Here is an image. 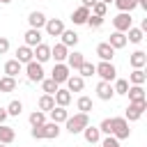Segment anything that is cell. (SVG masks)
I'll use <instances>...</instances> for the list:
<instances>
[{"mask_svg":"<svg viewBox=\"0 0 147 147\" xmlns=\"http://www.w3.org/2000/svg\"><path fill=\"white\" fill-rule=\"evenodd\" d=\"M110 136L117 138V140H126V138L131 136L129 122H126L124 117H113V133H110Z\"/></svg>","mask_w":147,"mask_h":147,"instance_id":"cell-3","label":"cell"},{"mask_svg":"<svg viewBox=\"0 0 147 147\" xmlns=\"http://www.w3.org/2000/svg\"><path fill=\"white\" fill-rule=\"evenodd\" d=\"M99 131H101V133H106V136H110V133H113V117H106V119H101V124H99Z\"/></svg>","mask_w":147,"mask_h":147,"instance_id":"cell-40","label":"cell"},{"mask_svg":"<svg viewBox=\"0 0 147 147\" xmlns=\"http://www.w3.org/2000/svg\"><path fill=\"white\" fill-rule=\"evenodd\" d=\"M53 99H55V106H62V108H67V106L71 103V92H69L67 87H64V90L60 87V90L53 94Z\"/></svg>","mask_w":147,"mask_h":147,"instance_id":"cell-20","label":"cell"},{"mask_svg":"<svg viewBox=\"0 0 147 147\" xmlns=\"http://www.w3.org/2000/svg\"><path fill=\"white\" fill-rule=\"evenodd\" d=\"M131 23H133V18H131V14H126V11H119V14L113 18L115 32H124V34H126V30H129V28H133Z\"/></svg>","mask_w":147,"mask_h":147,"instance_id":"cell-7","label":"cell"},{"mask_svg":"<svg viewBox=\"0 0 147 147\" xmlns=\"http://www.w3.org/2000/svg\"><path fill=\"white\" fill-rule=\"evenodd\" d=\"M28 119H30L32 126H41V124H46V113H41V110H32Z\"/></svg>","mask_w":147,"mask_h":147,"instance_id":"cell-35","label":"cell"},{"mask_svg":"<svg viewBox=\"0 0 147 147\" xmlns=\"http://www.w3.org/2000/svg\"><path fill=\"white\" fill-rule=\"evenodd\" d=\"M44 126V124H41ZM41 126H32V131H30V136L34 138V140H44V129Z\"/></svg>","mask_w":147,"mask_h":147,"instance_id":"cell-44","label":"cell"},{"mask_svg":"<svg viewBox=\"0 0 147 147\" xmlns=\"http://www.w3.org/2000/svg\"><path fill=\"white\" fill-rule=\"evenodd\" d=\"M0 2H2V5H7V2H11V0H0Z\"/></svg>","mask_w":147,"mask_h":147,"instance_id":"cell-49","label":"cell"},{"mask_svg":"<svg viewBox=\"0 0 147 147\" xmlns=\"http://www.w3.org/2000/svg\"><path fill=\"white\" fill-rule=\"evenodd\" d=\"M0 90H2V92H14V90H16V78L2 76V78H0Z\"/></svg>","mask_w":147,"mask_h":147,"instance_id":"cell-36","label":"cell"},{"mask_svg":"<svg viewBox=\"0 0 147 147\" xmlns=\"http://www.w3.org/2000/svg\"><path fill=\"white\" fill-rule=\"evenodd\" d=\"M60 37H62V41H60V44H62V46H67V48H71V46H76V44H78V34H76L74 30H64Z\"/></svg>","mask_w":147,"mask_h":147,"instance_id":"cell-30","label":"cell"},{"mask_svg":"<svg viewBox=\"0 0 147 147\" xmlns=\"http://www.w3.org/2000/svg\"><path fill=\"white\" fill-rule=\"evenodd\" d=\"M5 110H7V115H11V117H18V115L23 113V103L14 99V101H9V106H7Z\"/></svg>","mask_w":147,"mask_h":147,"instance_id":"cell-37","label":"cell"},{"mask_svg":"<svg viewBox=\"0 0 147 147\" xmlns=\"http://www.w3.org/2000/svg\"><path fill=\"white\" fill-rule=\"evenodd\" d=\"M101 147H119V140L113 138V136H106V138L101 140Z\"/></svg>","mask_w":147,"mask_h":147,"instance_id":"cell-43","label":"cell"},{"mask_svg":"<svg viewBox=\"0 0 147 147\" xmlns=\"http://www.w3.org/2000/svg\"><path fill=\"white\" fill-rule=\"evenodd\" d=\"M32 57H34V62H39V64L48 62V60H51V46H46V44L34 46V48H32Z\"/></svg>","mask_w":147,"mask_h":147,"instance_id":"cell-10","label":"cell"},{"mask_svg":"<svg viewBox=\"0 0 147 147\" xmlns=\"http://www.w3.org/2000/svg\"><path fill=\"white\" fill-rule=\"evenodd\" d=\"M96 55H99L101 62H113V57H115V48H113L108 41H101V44L96 46Z\"/></svg>","mask_w":147,"mask_h":147,"instance_id":"cell-11","label":"cell"},{"mask_svg":"<svg viewBox=\"0 0 147 147\" xmlns=\"http://www.w3.org/2000/svg\"><path fill=\"white\" fill-rule=\"evenodd\" d=\"M106 9H108V7H106L103 2H96V5L90 9V14H92V16H101V18H106Z\"/></svg>","mask_w":147,"mask_h":147,"instance_id":"cell-41","label":"cell"},{"mask_svg":"<svg viewBox=\"0 0 147 147\" xmlns=\"http://www.w3.org/2000/svg\"><path fill=\"white\" fill-rule=\"evenodd\" d=\"M99 2H103V5L108 7V5H110V2H115V0H99Z\"/></svg>","mask_w":147,"mask_h":147,"instance_id":"cell-48","label":"cell"},{"mask_svg":"<svg viewBox=\"0 0 147 147\" xmlns=\"http://www.w3.org/2000/svg\"><path fill=\"white\" fill-rule=\"evenodd\" d=\"M96 96H99L101 101H110V99L115 96V92H113V85H110V83H103V80H101V83L96 85Z\"/></svg>","mask_w":147,"mask_h":147,"instance_id":"cell-18","label":"cell"},{"mask_svg":"<svg viewBox=\"0 0 147 147\" xmlns=\"http://www.w3.org/2000/svg\"><path fill=\"white\" fill-rule=\"evenodd\" d=\"M14 60H16V62H21V64L32 62V60H34V57H32V48H30V46H25V44H23V46H18V48H16V57H14Z\"/></svg>","mask_w":147,"mask_h":147,"instance_id":"cell-16","label":"cell"},{"mask_svg":"<svg viewBox=\"0 0 147 147\" xmlns=\"http://www.w3.org/2000/svg\"><path fill=\"white\" fill-rule=\"evenodd\" d=\"M145 39V32L140 30V28H129L126 30V41H131V44H140Z\"/></svg>","mask_w":147,"mask_h":147,"instance_id":"cell-31","label":"cell"},{"mask_svg":"<svg viewBox=\"0 0 147 147\" xmlns=\"http://www.w3.org/2000/svg\"><path fill=\"white\" fill-rule=\"evenodd\" d=\"M78 76H80V78H87V76H94V64L85 60V62L80 64V69H78Z\"/></svg>","mask_w":147,"mask_h":147,"instance_id":"cell-38","label":"cell"},{"mask_svg":"<svg viewBox=\"0 0 147 147\" xmlns=\"http://www.w3.org/2000/svg\"><path fill=\"white\" fill-rule=\"evenodd\" d=\"M25 76H28V80L30 83H41L46 76H44V64H39V62H28L25 64Z\"/></svg>","mask_w":147,"mask_h":147,"instance_id":"cell-4","label":"cell"},{"mask_svg":"<svg viewBox=\"0 0 147 147\" xmlns=\"http://www.w3.org/2000/svg\"><path fill=\"white\" fill-rule=\"evenodd\" d=\"M76 108H78V113H87V115H90V110H92V99H90V96H78Z\"/></svg>","mask_w":147,"mask_h":147,"instance_id":"cell-34","label":"cell"},{"mask_svg":"<svg viewBox=\"0 0 147 147\" xmlns=\"http://www.w3.org/2000/svg\"><path fill=\"white\" fill-rule=\"evenodd\" d=\"M23 37H25V46H30V48H34V46H39V44H41V30L28 28V32H25Z\"/></svg>","mask_w":147,"mask_h":147,"instance_id":"cell-15","label":"cell"},{"mask_svg":"<svg viewBox=\"0 0 147 147\" xmlns=\"http://www.w3.org/2000/svg\"><path fill=\"white\" fill-rule=\"evenodd\" d=\"M80 2H83L80 7H85V9H92V7H94V5L99 2V0H80Z\"/></svg>","mask_w":147,"mask_h":147,"instance_id":"cell-46","label":"cell"},{"mask_svg":"<svg viewBox=\"0 0 147 147\" xmlns=\"http://www.w3.org/2000/svg\"><path fill=\"white\" fill-rule=\"evenodd\" d=\"M21 71H23V64H21V62H16V60H7V62H5V76L16 78Z\"/></svg>","mask_w":147,"mask_h":147,"instance_id":"cell-23","label":"cell"},{"mask_svg":"<svg viewBox=\"0 0 147 147\" xmlns=\"http://www.w3.org/2000/svg\"><path fill=\"white\" fill-rule=\"evenodd\" d=\"M145 110H147V101L129 103V106H126V113H124V119H126V122H136V119H140V117L145 115Z\"/></svg>","mask_w":147,"mask_h":147,"instance_id":"cell-5","label":"cell"},{"mask_svg":"<svg viewBox=\"0 0 147 147\" xmlns=\"http://www.w3.org/2000/svg\"><path fill=\"white\" fill-rule=\"evenodd\" d=\"M115 7H117L119 11H126V14H131V11L138 7V0H115Z\"/></svg>","mask_w":147,"mask_h":147,"instance_id":"cell-32","label":"cell"},{"mask_svg":"<svg viewBox=\"0 0 147 147\" xmlns=\"http://www.w3.org/2000/svg\"><path fill=\"white\" fill-rule=\"evenodd\" d=\"M126 90H129V80H124V78H115L113 92H115V94H126Z\"/></svg>","mask_w":147,"mask_h":147,"instance_id":"cell-39","label":"cell"},{"mask_svg":"<svg viewBox=\"0 0 147 147\" xmlns=\"http://www.w3.org/2000/svg\"><path fill=\"white\" fill-rule=\"evenodd\" d=\"M41 129H44V138L46 140H53V138L60 136V124H55V122H46Z\"/></svg>","mask_w":147,"mask_h":147,"instance_id":"cell-29","label":"cell"},{"mask_svg":"<svg viewBox=\"0 0 147 147\" xmlns=\"http://www.w3.org/2000/svg\"><path fill=\"white\" fill-rule=\"evenodd\" d=\"M83 138H85L90 145H96V142L101 140V131H99V126H92V124H87V126L83 129Z\"/></svg>","mask_w":147,"mask_h":147,"instance_id":"cell-13","label":"cell"},{"mask_svg":"<svg viewBox=\"0 0 147 147\" xmlns=\"http://www.w3.org/2000/svg\"><path fill=\"white\" fill-rule=\"evenodd\" d=\"M94 74H96L103 83H113V80L117 78V69H115L113 62H99V64H94Z\"/></svg>","mask_w":147,"mask_h":147,"instance_id":"cell-2","label":"cell"},{"mask_svg":"<svg viewBox=\"0 0 147 147\" xmlns=\"http://www.w3.org/2000/svg\"><path fill=\"white\" fill-rule=\"evenodd\" d=\"M41 90H44V94H51V96H53V94L60 90V85H57L53 78H44V80H41Z\"/></svg>","mask_w":147,"mask_h":147,"instance_id":"cell-33","label":"cell"},{"mask_svg":"<svg viewBox=\"0 0 147 147\" xmlns=\"http://www.w3.org/2000/svg\"><path fill=\"white\" fill-rule=\"evenodd\" d=\"M129 64H131L133 69H145V64H147V53H145V51H136V53H131Z\"/></svg>","mask_w":147,"mask_h":147,"instance_id":"cell-17","label":"cell"},{"mask_svg":"<svg viewBox=\"0 0 147 147\" xmlns=\"http://www.w3.org/2000/svg\"><path fill=\"white\" fill-rule=\"evenodd\" d=\"M67 55H69V48H67V46H62V44H55V46L51 48V57H53L55 62H64V60H67Z\"/></svg>","mask_w":147,"mask_h":147,"instance_id":"cell-24","label":"cell"},{"mask_svg":"<svg viewBox=\"0 0 147 147\" xmlns=\"http://www.w3.org/2000/svg\"><path fill=\"white\" fill-rule=\"evenodd\" d=\"M85 62V55L83 53H78V51H69V55H67V60H64V64L69 67V69H80V64Z\"/></svg>","mask_w":147,"mask_h":147,"instance_id":"cell-12","label":"cell"},{"mask_svg":"<svg viewBox=\"0 0 147 147\" xmlns=\"http://www.w3.org/2000/svg\"><path fill=\"white\" fill-rule=\"evenodd\" d=\"M67 117H69V110H67V108H62V106H55V108L51 110V122H55V124L67 122Z\"/></svg>","mask_w":147,"mask_h":147,"instance_id":"cell-26","label":"cell"},{"mask_svg":"<svg viewBox=\"0 0 147 147\" xmlns=\"http://www.w3.org/2000/svg\"><path fill=\"white\" fill-rule=\"evenodd\" d=\"M90 124V115L87 113H76L74 117L69 115L67 117V122H64V126H67V131L71 133V136H76V133H83V129Z\"/></svg>","mask_w":147,"mask_h":147,"instance_id":"cell-1","label":"cell"},{"mask_svg":"<svg viewBox=\"0 0 147 147\" xmlns=\"http://www.w3.org/2000/svg\"><path fill=\"white\" fill-rule=\"evenodd\" d=\"M87 18H90V9H85V7H78V9H74V14H71L74 25H85Z\"/></svg>","mask_w":147,"mask_h":147,"instance_id":"cell-21","label":"cell"},{"mask_svg":"<svg viewBox=\"0 0 147 147\" xmlns=\"http://www.w3.org/2000/svg\"><path fill=\"white\" fill-rule=\"evenodd\" d=\"M83 87H85V78H80V76H69L67 78V90L69 92H83Z\"/></svg>","mask_w":147,"mask_h":147,"instance_id":"cell-25","label":"cell"},{"mask_svg":"<svg viewBox=\"0 0 147 147\" xmlns=\"http://www.w3.org/2000/svg\"><path fill=\"white\" fill-rule=\"evenodd\" d=\"M14 138H16L14 126H9V124H0V142H2V145H11Z\"/></svg>","mask_w":147,"mask_h":147,"instance_id":"cell-19","label":"cell"},{"mask_svg":"<svg viewBox=\"0 0 147 147\" xmlns=\"http://www.w3.org/2000/svg\"><path fill=\"white\" fill-rule=\"evenodd\" d=\"M129 83H131V85H145V83H147L145 69H133V71L129 74Z\"/></svg>","mask_w":147,"mask_h":147,"instance_id":"cell-27","label":"cell"},{"mask_svg":"<svg viewBox=\"0 0 147 147\" xmlns=\"http://www.w3.org/2000/svg\"><path fill=\"white\" fill-rule=\"evenodd\" d=\"M126 94H129V103H140V101H147V94H145V87H142V85H129Z\"/></svg>","mask_w":147,"mask_h":147,"instance_id":"cell-9","label":"cell"},{"mask_svg":"<svg viewBox=\"0 0 147 147\" xmlns=\"http://www.w3.org/2000/svg\"><path fill=\"white\" fill-rule=\"evenodd\" d=\"M85 25H90V28H94V30H96V28H101V25H103V18H101V16H92V14H90V18H87V23H85Z\"/></svg>","mask_w":147,"mask_h":147,"instance_id":"cell-42","label":"cell"},{"mask_svg":"<svg viewBox=\"0 0 147 147\" xmlns=\"http://www.w3.org/2000/svg\"><path fill=\"white\" fill-rule=\"evenodd\" d=\"M37 106H39V110H41V113H51V110L55 108V99H53L51 94H41Z\"/></svg>","mask_w":147,"mask_h":147,"instance_id":"cell-28","label":"cell"},{"mask_svg":"<svg viewBox=\"0 0 147 147\" xmlns=\"http://www.w3.org/2000/svg\"><path fill=\"white\" fill-rule=\"evenodd\" d=\"M0 94H2V90H0Z\"/></svg>","mask_w":147,"mask_h":147,"instance_id":"cell-50","label":"cell"},{"mask_svg":"<svg viewBox=\"0 0 147 147\" xmlns=\"http://www.w3.org/2000/svg\"><path fill=\"white\" fill-rule=\"evenodd\" d=\"M108 44H110L115 51H119V48H124L129 41H126V34H124V32H113V34L108 37Z\"/></svg>","mask_w":147,"mask_h":147,"instance_id":"cell-22","label":"cell"},{"mask_svg":"<svg viewBox=\"0 0 147 147\" xmlns=\"http://www.w3.org/2000/svg\"><path fill=\"white\" fill-rule=\"evenodd\" d=\"M9 51V39L7 37H0V55H5Z\"/></svg>","mask_w":147,"mask_h":147,"instance_id":"cell-45","label":"cell"},{"mask_svg":"<svg viewBox=\"0 0 147 147\" xmlns=\"http://www.w3.org/2000/svg\"><path fill=\"white\" fill-rule=\"evenodd\" d=\"M69 76H71V69H69L64 62H55V67H53V71H51V78H53L57 85H62V83H67Z\"/></svg>","mask_w":147,"mask_h":147,"instance_id":"cell-6","label":"cell"},{"mask_svg":"<svg viewBox=\"0 0 147 147\" xmlns=\"http://www.w3.org/2000/svg\"><path fill=\"white\" fill-rule=\"evenodd\" d=\"M44 30H46L48 37H60L64 32V23H62V18H46Z\"/></svg>","mask_w":147,"mask_h":147,"instance_id":"cell-8","label":"cell"},{"mask_svg":"<svg viewBox=\"0 0 147 147\" xmlns=\"http://www.w3.org/2000/svg\"><path fill=\"white\" fill-rule=\"evenodd\" d=\"M7 117H9V115H7V110H5V108H0V124H5V122H7Z\"/></svg>","mask_w":147,"mask_h":147,"instance_id":"cell-47","label":"cell"},{"mask_svg":"<svg viewBox=\"0 0 147 147\" xmlns=\"http://www.w3.org/2000/svg\"><path fill=\"white\" fill-rule=\"evenodd\" d=\"M28 23H30V28H34V30H41V28L46 25V14H44V11H30V16H28Z\"/></svg>","mask_w":147,"mask_h":147,"instance_id":"cell-14","label":"cell"}]
</instances>
